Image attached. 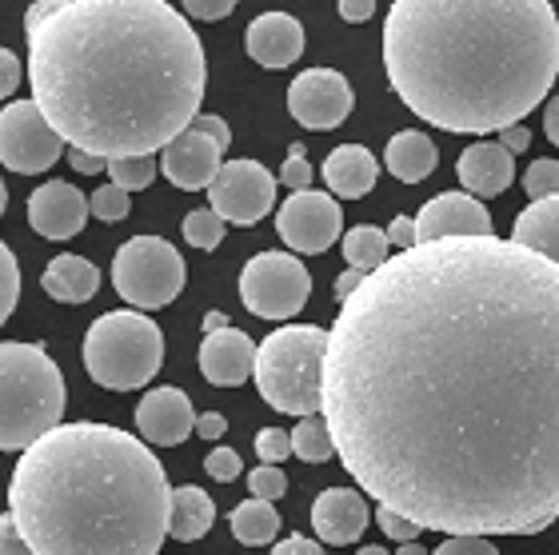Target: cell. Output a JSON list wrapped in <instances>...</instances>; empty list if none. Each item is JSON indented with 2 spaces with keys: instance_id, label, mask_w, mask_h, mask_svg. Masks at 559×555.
<instances>
[{
  "instance_id": "277c9868",
  "label": "cell",
  "mask_w": 559,
  "mask_h": 555,
  "mask_svg": "<svg viewBox=\"0 0 559 555\" xmlns=\"http://www.w3.org/2000/svg\"><path fill=\"white\" fill-rule=\"evenodd\" d=\"M173 492L148 444L76 420L16 460L9 516L36 555H160Z\"/></svg>"
},
{
  "instance_id": "8d00e7d4",
  "label": "cell",
  "mask_w": 559,
  "mask_h": 555,
  "mask_svg": "<svg viewBox=\"0 0 559 555\" xmlns=\"http://www.w3.org/2000/svg\"><path fill=\"white\" fill-rule=\"evenodd\" d=\"M292 451H296V444H292V432H284V428H260L257 432V456H260V463H272V468H280V463L288 460Z\"/></svg>"
},
{
  "instance_id": "4fadbf2b",
  "label": "cell",
  "mask_w": 559,
  "mask_h": 555,
  "mask_svg": "<svg viewBox=\"0 0 559 555\" xmlns=\"http://www.w3.org/2000/svg\"><path fill=\"white\" fill-rule=\"evenodd\" d=\"M352 105H356L352 84H348V76L336 69H308V72H300L288 88L292 120H300V125L312 128V132L340 128L348 120Z\"/></svg>"
},
{
  "instance_id": "cb8c5ba5",
  "label": "cell",
  "mask_w": 559,
  "mask_h": 555,
  "mask_svg": "<svg viewBox=\"0 0 559 555\" xmlns=\"http://www.w3.org/2000/svg\"><path fill=\"white\" fill-rule=\"evenodd\" d=\"M384 164L396 180H404V185H419V180H428V176L436 173L440 152H436V144H431L424 132L404 128V132H396V137L388 140Z\"/></svg>"
},
{
  "instance_id": "b9f144b4",
  "label": "cell",
  "mask_w": 559,
  "mask_h": 555,
  "mask_svg": "<svg viewBox=\"0 0 559 555\" xmlns=\"http://www.w3.org/2000/svg\"><path fill=\"white\" fill-rule=\"evenodd\" d=\"M388 240L396 244L400 252H412V248H419V228H416V216H396V221L388 224Z\"/></svg>"
},
{
  "instance_id": "f35d334b",
  "label": "cell",
  "mask_w": 559,
  "mask_h": 555,
  "mask_svg": "<svg viewBox=\"0 0 559 555\" xmlns=\"http://www.w3.org/2000/svg\"><path fill=\"white\" fill-rule=\"evenodd\" d=\"M204 468H209V475L216 484H233L236 475H240V456H236L233 448H216L209 460H204Z\"/></svg>"
},
{
  "instance_id": "484cf974",
  "label": "cell",
  "mask_w": 559,
  "mask_h": 555,
  "mask_svg": "<svg viewBox=\"0 0 559 555\" xmlns=\"http://www.w3.org/2000/svg\"><path fill=\"white\" fill-rule=\"evenodd\" d=\"M216 523V504L204 487L185 484L173 492V540L180 544H197L209 535V528Z\"/></svg>"
},
{
  "instance_id": "d6a6232c",
  "label": "cell",
  "mask_w": 559,
  "mask_h": 555,
  "mask_svg": "<svg viewBox=\"0 0 559 555\" xmlns=\"http://www.w3.org/2000/svg\"><path fill=\"white\" fill-rule=\"evenodd\" d=\"M524 188H527V197H532V204H539V200H556L559 197V161L532 164L524 176Z\"/></svg>"
},
{
  "instance_id": "d590c367",
  "label": "cell",
  "mask_w": 559,
  "mask_h": 555,
  "mask_svg": "<svg viewBox=\"0 0 559 555\" xmlns=\"http://www.w3.org/2000/svg\"><path fill=\"white\" fill-rule=\"evenodd\" d=\"M312 164H308V149L304 144H292L288 161L280 168V180L292 188V192H312Z\"/></svg>"
},
{
  "instance_id": "c3c4849f",
  "label": "cell",
  "mask_w": 559,
  "mask_h": 555,
  "mask_svg": "<svg viewBox=\"0 0 559 555\" xmlns=\"http://www.w3.org/2000/svg\"><path fill=\"white\" fill-rule=\"evenodd\" d=\"M372 12H376L372 0H340V16H344L348 24H364Z\"/></svg>"
},
{
  "instance_id": "7a4b0ae2",
  "label": "cell",
  "mask_w": 559,
  "mask_h": 555,
  "mask_svg": "<svg viewBox=\"0 0 559 555\" xmlns=\"http://www.w3.org/2000/svg\"><path fill=\"white\" fill-rule=\"evenodd\" d=\"M24 40L33 101L72 149L156 156L200 116L209 60L168 0H40Z\"/></svg>"
},
{
  "instance_id": "e575fe53",
  "label": "cell",
  "mask_w": 559,
  "mask_h": 555,
  "mask_svg": "<svg viewBox=\"0 0 559 555\" xmlns=\"http://www.w3.org/2000/svg\"><path fill=\"white\" fill-rule=\"evenodd\" d=\"M248 492L257 499H280L284 492H288V475H284V468H272V463H260V468H252L248 472Z\"/></svg>"
},
{
  "instance_id": "9a60e30c",
  "label": "cell",
  "mask_w": 559,
  "mask_h": 555,
  "mask_svg": "<svg viewBox=\"0 0 559 555\" xmlns=\"http://www.w3.org/2000/svg\"><path fill=\"white\" fill-rule=\"evenodd\" d=\"M419 244L431 240H467V236H496L488 209L467 192H440L416 216Z\"/></svg>"
},
{
  "instance_id": "52a82bcc",
  "label": "cell",
  "mask_w": 559,
  "mask_h": 555,
  "mask_svg": "<svg viewBox=\"0 0 559 555\" xmlns=\"http://www.w3.org/2000/svg\"><path fill=\"white\" fill-rule=\"evenodd\" d=\"M164 364L160 324L140 316L136 308H120L93 320L84 335V368L108 392H132L152 383Z\"/></svg>"
},
{
  "instance_id": "7bdbcfd3",
  "label": "cell",
  "mask_w": 559,
  "mask_h": 555,
  "mask_svg": "<svg viewBox=\"0 0 559 555\" xmlns=\"http://www.w3.org/2000/svg\"><path fill=\"white\" fill-rule=\"evenodd\" d=\"M188 16H200V21H224L236 12V0H188L185 4Z\"/></svg>"
},
{
  "instance_id": "f5cc1de1",
  "label": "cell",
  "mask_w": 559,
  "mask_h": 555,
  "mask_svg": "<svg viewBox=\"0 0 559 555\" xmlns=\"http://www.w3.org/2000/svg\"><path fill=\"white\" fill-rule=\"evenodd\" d=\"M204 328H209V332H216V328H228V324H224V316H221V312H212L209 320H204Z\"/></svg>"
},
{
  "instance_id": "60d3db41",
  "label": "cell",
  "mask_w": 559,
  "mask_h": 555,
  "mask_svg": "<svg viewBox=\"0 0 559 555\" xmlns=\"http://www.w3.org/2000/svg\"><path fill=\"white\" fill-rule=\"evenodd\" d=\"M0 555H36V552H33V544L24 540L21 523L12 520L9 511L0 516Z\"/></svg>"
},
{
  "instance_id": "74e56055",
  "label": "cell",
  "mask_w": 559,
  "mask_h": 555,
  "mask_svg": "<svg viewBox=\"0 0 559 555\" xmlns=\"http://www.w3.org/2000/svg\"><path fill=\"white\" fill-rule=\"evenodd\" d=\"M376 523H380V532L384 535H392L400 547L404 544H416V535L424 532L419 523H412L408 516H400V511H392V508H376Z\"/></svg>"
},
{
  "instance_id": "681fc988",
  "label": "cell",
  "mask_w": 559,
  "mask_h": 555,
  "mask_svg": "<svg viewBox=\"0 0 559 555\" xmlns=\"http://www.w3.org/2000/svg\"><path fill=\"white\" fill-rule=\"evenodd\" d=\"M197 432H200V440H221L224 432H228V424H224L221 412H204V416L197 420Z\"/></svg>"
},
{
  "instance_id": "ab89813d",
  "label": "cell",
  "mask_w": 559,
  "mask_h": 555,
  "mask_svg": "<svg viewBox=\"0 0 559 555\" xmlns=\"http://www.w3.org/2000/svg\"><path fill=\"white\" fill-rule=\"evenodd\" d=\"M431 555H500V552L484 535H452V540H443Z\"/></svg>"
},
{
  "instance_id": "30bf717a",
  "label": "cell",
  "mask_w": 559,
  "mask_h": 555,
  "mask_svg": "<svg viewBox=\"0 0 559 555\" xmlns=\"http://www.w3.org/2000/svg\"><path fill=\"white\" fill-rule=\"evenodd\" d=\"M60 132L48 125L36 101H12L0 113V161L9 173H48L60 161Z\"/></svg>"
},
{
  "instance_id": "836d02e7",
  "label": "cell",
  "mask_w": 559,
  "mask_h": 555,
  "mask_svg": "<svg viewBox=\"0 0 559 555\" xmlns=\"http://www.w3.org/2000/svg\"><path fill=\"white\" fill-rule=\"evenodd\" d=\"M93 216L96 221H105V224H117L129 216V192L117 185H105V188H96L93 197Z\"/></svg>"
},
{
  "instance_id": "44dd1931",
  "label": "cell",
  "mask_w": 559,
  "mask_h": 555,
  "mask_svg": "<svg viewBox=\"0 0 559 555\" xmlns=\"http://www.w3.org/2000/svg\"><path fill=\"white\" fill-rule=\"evenodd\" d=\"M455 173H460V185H464L472 197H500L515 180V161L500 140H496V144L484 140V144H467V149L460 152Z\"/></svg>"
},
{
  "instance_id": "2e32d148",
  "label": "cell",
  "mask_w": 559,
  "mask_h": 555,
  "mask_svg": "<svg viewBox=\"0 0 559 555\" xmlns=\"http://www.w3.org/2000/svg\"><path fill=\"white\" fill-rule=\"evenodd\" d=\"M197 412L180 388H152L136 404V432L144 444L156 448H176L197 432Z\"/></svg>"
},
{
  "instance_id": "d6986e66",
  "label": "cell",
  "mask_w": 559,
  "mask_h": 555,
  "mask_svg": "<svg viewBox=\"0 0 559 555\" xmlns=\"http://www.w3.org/2000/svg\"><path fill=\"white\" fill-rule=\"evenodd\" d=\"M312 528L328 547L356 544L368 528V504L352 487H328L312 504Z\"/></svg>"
},
{
  "instance_id": "7402d4cb",
  "label": "cell",
  "mask_w": 559,
  "mask_h": 555,
  "mask_svg": "<svg viewBox=\"0 0 559 555\" xmlns=\"http://www.w3.org/2000/svg\"><path fill=\"white\" fill-rule=\"evenodd\" d=\"M324 185L332 197L340 200H360L376 188V176H380V161L364 144H340L324 156Z\"/></svg>"
},
{
  "instance_id": "603a6c76",
  "label": "cell",
  "mask_w": 559,
  "mask_h": 555,
  "mask_svg": "<svg viewBox=\"0 0 559 555\" xmlns=\"http://www.w3.org/2000/svg\"><path fill=\"white\" fill-rule=\"evenodd\" d=\"M40 288L60 304H84V300H93L96 288H100V272H96L93 260L64 252L48 260L45 276H40Z\"/></svg>"
},
{
  "instance_id": "7dc6e473",
  "label": "cell",
  "mask_w": 559,
  "mask_h": 555,
  "mask_svg": "<svg viewBox=\"0 0 559 555\" xmlns=\"http://www.w3.org/2000/svg\"><path fill=\"white\" fill-rule=\"evenodd\" d=\"M69 161H72V168H76V173H84V176L108 173V161H105V156H93V152L72 149V152H69Z\"/></svg>"
},
{
  "instance_id": "4316f807",
  "label": "cell",
  "mask_w": 559,
  "mask_h": 555,
  "mask_svg": "<svg viewBox=\"0 0 559 555\" xmlns=\"http://www.w3.org/2000/svg\"><path fill=\"white\" fill-rule=\"evenodd\" d=\"M228 528L245 547H264L280 535V511L272 508L269 499L248 496L245 504H236L228 516Z\"/></svg>"
},
{
  "instance_id": "ffe728a7",
  "label": "cell",
  "mask_w": 559,
  "mask_h": 555,
  "mask_svg": "<svg viewBox=\"0 0 559 555\" xmlns=\"http://www.w3.org/2000/svg\"><path fill=\"white\" fill-rule=\"evenodd\" d=\"M248 57L264 69H288L304 52V24L288 12H260L245 33Z\"/></svg>"
},
{
  "instance_id": "ac0fdd59",
  "label": "cell",
  "mask_w": 559,
  "mask_h": 555,
  "mask_svg": "<svg viewBox=\"0 0 559 555\" xmlns=\"http://www.w3.org/2000/svg\"><path fill=\"white\" fill-rule=\"evenodd\" d=\"M260 347L240 328H216L200 344V371L212 388H240L248 376H257Z\"/></svg>"
},
{
  "instance_id": "e0dca14e",
  "label": "cell",
  "mask_w": 559,
  "mask_h": 555,
  "mask_svg": "<svg viewBox=\"0 0 559 555\" xmlns=\"http://www.w3.org/2000/svg\"><path fill=\"white\" fill-rule=\"evenodd\" d=\"M221 156H224V149L216 140L197 132V128H188L185 137H176L173 144L160 152V173L168 176L176 188L200 192V188L216 185V176H221V168H224Z\"/></svg>"
},
{
  "instance_id": "5b68a950",
  "label": "cell",
  "mask_w": 559,
  "mask_h": 555,
  "mask_svg": "<svg viewBox=\"0 0 559 555\" xmlns=\"http://www.w3.org/2000/svg\"><path fill=\"white\" fill-rule=\"evenodd\" d=\"M64 416V376L40 344L4 340L0 347V448L28 451Z\"/></svg>"
},
{
  "instance_id": "11a10c76",
  "label": "cell",
  "mask_w": 559,
  "mask_h": 555,
  "mask_svg": "<svg viewBox=\"0 0 559 555\" xmlns=\"http://www.w3.org/2000/svg\"><path fill=\"white\" fill-rule=\"evenodd\" d=\"M356 555H388V552H384V547H360Z\"/></svg>"
},
{
  "instance_id": "8992f818",
  "label": "cell",
  "mask_w": 559,
  "mask_h": 555,
  "mask_svg": "<svg viewBox=\"0 0 559 555\" xmlns=\"http://www.w3.org/2000/svg\"><path fill=\"white\" fill-rule=\"evenodd\" d=\"M328 332L316 324H292L264 335L257 356V388L284 416H324Z\"/></svg>"
},
{
  "instance_id": "5bb4252c",
  "label": "cell",
  "mask_w": 559,
  "mask_h": 555,
  "mask_svg": "<svg viewBox=\"0 0 559 555\" xmlns=\"http://www.w3.org/2000/svg\"><path fill=\"white\" fill-rule=\"evenodd\" d=\"M93 216V200L64 180H48L28 197V228L45 240H72Z\"/></svg>"
},
{
  "instance_id": "8fae6325",
  "label": "cell",
  "mask_w": 559,
  "mask_h": 555,
  "mask_svg": "<svg viewBox=\"0 0 559 555\" xmlns=\"http://www.w3.org/2000/svg\"><path fill=\"white\" fill-rule=\"evenodd\" d=\"M276 180L260 161H228L209 188V209L224 224L236 228H252L276 209Z\"/></svg>"
},
{
  "instance_id": "9c48e42d",
  "label": "cell",
  "mask_w": 559,
  "mask_h": 555,
  "mask_svg": "<svg viewBox=\"0 0 559 555\" xmlns=\"http://www.w3.org/2000/svg\"><path fill=\"white\" fill-rule=\"evenodd\" d=\"M312 296V272L292 252H260L240 272V300L260 320H292Z\"/></svg>"
},
{
  "instance_id": "d4e9b609",
  "label": "cell",
  "mask_w": 559,
  "mask_h": 555,
  "mask_svg": "<svg viewBox=\"0 0 559 555\" xmlns=\"http://www.w3.org/2000/svg\"><path fill=\"white\" fill-rule=\"evenodd\" d=\"M512 240L539 256H548L551 264H559V197L527 204L512 224Z\"/></svg>"
},
{
  "instance_id": "ee69618b",
  "label": "cell",
  "mask_w": 559,
  "mask_h": 555,
  "mask_svg": "<svg viewBox=\"0 0 559 555\" xmlns=\"http://www.w3.org/2000/svg\"><path fill=\"white\" fill-rule=\"evenodd\" d=\"M24 69H21V60L12 57L9 48H0V96L9 101L12 93H16V84H21Z\"/></svg>"
},
{
  "instance_id": "3957f363",
  "label": "cell",
  "mask_w": 559,
  "mask_h": 555,
  "mask_svg": "<svg viewBox=\"0 0 559 555\" xmlns=\"http://www.w3.org/2000/svg\"><path fill=\"white\" fill-rule=\"evenodd\" d=\"M392 93L443 132L524 125L559 76V9L548 0H396L384 16Z\"/></svg>"
},
{
  "instance_id": "ba28073f",
  "label": "cell",
  "mask_w": 559,
  "mask_h": 555,
  "mask_svg": "<svg viewBox=\"0 0 559 555\" xmlns=\"http://www.w3.org/2000/svg\"><path fill=\"white\" fill-rule=\"evenodd\" d=\"M185 256L160 236H132L112 256V284L132 308H168L185 292Z\"/></svg>"
},
{
  "instance_id": "7c38bea8",
  "label": "cell",
  "mask_w": 559,
  "mask_h": 555,
  "mask_svg": "<svg viewBox=\"0 0 559 555\" xmlns=\"http://www.w3.org/2000/svg\"><path fill=\"white\" fill-rule=\"evenodd\" d=\"M276 232L292 252L320 256L340 240V232H344V209L336 204V197L316 192V188L312 192H292L276 212Z\"/></svg>"
},
{
  "instance_id": "1f68e13d",
  "label": "cell",
  "mask_w": 559,
  "mask_h": 555,
  "mask_svg": "<svg viewBox=\"0 0 559 555\" xmlns=\"http://www.w3.org/2000/svg\"><path fill=\"white\" fill-rule=\"evenodd\" d=\"M16 304H21V264L4 244L0 248V320H9L16 312Z\"/></svg>"
},
{
  "instance_id": "f546056e",
  "label": "cell",
  "mask_w": 559,
  "mask_h": 555,
  "mask_svg": "<svg viewBox=\"0 0 559 555\" xmlns=\"http://www.w3.org/2000/svg\"><path fill=\"white\" fill-rule=\"evenodd\" d=\"M224 228H228V224L212 209H197L185 216V240L192 244V248H200V252H212V248L224 240Z\"/></svg>"
},
{
  "instance_id": "6da1fadb",
  "label": "cell",
  "mask_w": 559,
  "mask_h": 555,
  "mask_svg": "<svg viewBox=\"0 0 559 555\" xmlns=\"http://www.w3.org/2000/svg\"><path fill=\"white\" fill-rule=\"evenodd\" d=\"M340 463L424 532L536 535L559 520V264L515 240L392 256L328 332Z\"/></svg>"
},
{
  "instance_id": "f6af8a7d",
  "label": "cell",
  "mask_w": 559,
  "mask_h": 555,
  "mask_svg": "<svg viewBox=\"0 0 559 555\" xmlns=\"http://www.w3.org/2000/svg\"><path fill=\"white\" fill-rule=\"evenodd\" d=\"M192 128H197V132H204V137H212L221 149H228V144H233V128H228V120H221V116L200 113L197 120H192Z\"/></svg>"
},
{
  "instance_id": "f907efd6",
  "label": "cell",
  "mask_w": 559,
  "mask_h": 555,
  "mask_svg": "<svg viewBox=\"0 0 559 555\" xmlns=\"http://www.w3.org/2000/svg\"><path fill=\"white\" fill-rule=\"evenodd\" d=\"M500 144H503V149H508V152H512V156H515V152H524L527 144H532V132H527L524 125L503 128V132H500Z\"/></svg>"
},
{
  "instance_id": "4dcf8cb0",
  "label": "cell",
  "mask_w": 559,
  "mask_h": 555,
  "mask_svg": "<svg viewBox=\"0 0 559 555\" xmlns=\"http://www.w3.org/2000/svg\"><path fill=\"white\" fill-rule=\"evenodd\" d=\"M156 156H136V161H108V176H112V185L124 188V192H140V188H148L156 180Z\"/></svg>"
},
{
  "instance_id": "816d5d0a",
  "label": "cell",
  "mask_w": 559,
  "mask_h": 555,
  "mask_svg": "<svg viewBox=\"0 0 559 555\" xmlns=\"http://www.w3.org/2000/svg\"><path fill=\"white\" fill-rule=\"evenodd\" d=\"M544 128H548V140L559 144V96H551L548 113H544Z\"/></svg>"
},
{
  "instance_id": "bcb514c9",
  "label": "cell",
  "mask_w": 559,
  "mask_h": 555,
  "mask_svg": "<svg viewBox=\"0 0 559 555\" xmlns=\"http://www.w3.org/2000/svg\"><path fill=\"white\" fill-rule=\"evenodd\" d=\"M272 555H324V547L316 544V540H308V535H288V540H280L272 547Z\"/></svg>"
},
{
  "instance_id": "83f0119b",
  "label": "cell",
  "mask_w": 559,
  "mask_h": 555,
  "mask_svg": "<svg viewBox=\"0 0 559 555\" xmlns=\"http://www.w3.org/2000/svg\"><path fill=\"white\" fill-rule=\"evenodd\" d=\"M388 252H392V240H388V232L376 228V224H356V228L344 236V260H348V268L364 272V276L380 272V268L392 260Z\"/></svg>"
},
{
  "instance_id": "f1b7e54d",
  "label": "cell",
  "mask_w": 559,
  "mask_h": 555,
  "mask_svg": "<svg viewBox=\"0 0 559 555\" xmlns=\"http://www.w3.org/2000/svg\"><path fill=\"white\" fill-rule=\"evenodd\" d=\"M292 444H296V456L304 463H324L328 456H336V444H332V432H328L324 416L300 420L296 432H292Z\"/></svg>"
},
{
  "instance_id": "db71d44e",
  "label": "cell",
  "mask_w": 559,
  "mask_h": 555,
  "mask_svg": "<svg viewBox=\"0 0 559 555\" xmlns=\"http://www.w3.org/2000/svg\"><path fill=\"white\" fill-rule=\"evenodd\" d=\"M396 555H428V552H424V547H419V544H404Z\"/></svg>"
}]
</instances>
